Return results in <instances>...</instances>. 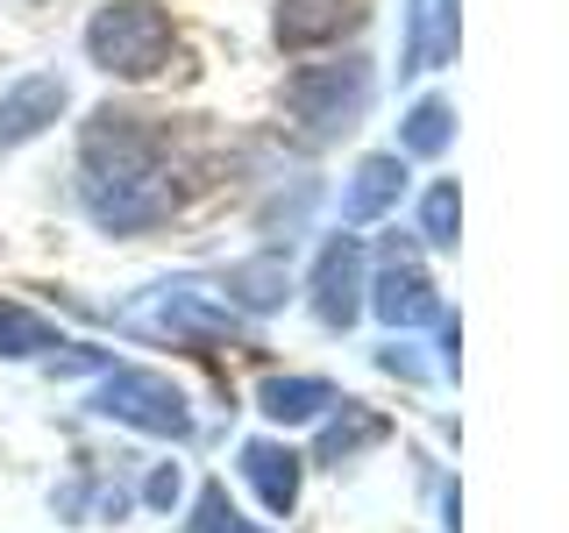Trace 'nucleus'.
I'll list each match as a JSON object with an SVG mask.
<instances>
[{"label":"nucleus","instance_id":"nucleus-1","mask_svg":"<svg viewBox=\"0 0 569 533\" xmlns=\"http://www.w3.org/2000/svg\"><path fill=\"white\" fill-rule=\"evenodd\" d=\"M86 207L100 228H150L171 207L157 142L136 129V114H93L86 135Z\"/></svg>","mask_w":569,"mask_h":533},{"label":"nucleus","instance_id":"nucleus-2","mask_svg":"<svg viewBox=\"0 0 569 533\" xmlns=\"http://www.w3.org/2000/svg\"><path fill=\"white\" fill-rule=\"evenodd\" d=\"M86 58L114 79H157L171 58V22L150 8V0H114V8L93 14L86 29Z\"/></svg>","mask_w":569,"mask_h":533},{"label":"nucleus","instance_id":"nucleus-3","mask_svg":"<svg viewBox=\"0 0 569 533\" xmlns=\"http://www.w3.org/2000/svg\"><path fill=\"white\" fill-rule=\"evenodd\" d=\"M363 100H370V71L356 58L349 64H313L284 86V107H292L299 121H313V129H349V121L363 114Z\"/></svg>","mask_w":569,"mask_h":533},{"label":"nucleus","instance_id":"nucleus-4","mask_svg":"<svg viewBox=\"0 0 569 533\" xmlns=\"http://www.w3.org/2000/svg\"><path fill=\"white\" fill-rule=\"evenodd\" d=\"M100 413H114V420H129L142 426V434H186V399L164 384V378H150V370H114V378L100 384Z\"/></svg>","mask_w":569,"mask_h":533},{"label":"nucleus","instance_id":"nucleus-5","mask_svg":"<svg viewBox=\"0 0 569 533\" xmlns=\"http://www.w3.org/2000/svg\"><path fill=\"white\" fill-rule=\"evenodd\" d=\"M363 14H370V0H278V43L284 50L335 43V36L356 29Z\"/></svg>","mask_w":569,"mask_h":533},{"label":"nucleus","instance_id":"nucleus-6","mask_svg":"<svg viewBox=\"0 0 569 533\" xmlns=\"http://www.w3.org/2000/svg\"><path fill=\"white\" fill-rule=\"evenodd\" d=\"M58 114H64V79H50V71L22 79L8 100H0V150H22V142L43 135Z\"/></svg>","mask_w":569,"mask_h":533},{"label":"nucleus","instance_id":"nucleus-7","mask_svg":"<svg viewBox=\"0 0 569 533\" xmlns=\"http://www.w3.org/2000/svg\"><path fill=\"white\" fill-rule=\"evenodd\" d=\"M363 249H356V235H342V242H328V257H320V278H313V306H320V320L328 328H349L356 320V306H363Z\"/></svg>","mask_w":569,"mask_h":533},{"label":"nucleus","instance_id":"nucleus-8","mask_svg":"<svg viewBox=\"0 0 569 533\" xmlns=\"http://www.w3.org/2000/svg\"><path fill=\"white\" fill-rule=\"evenodd\" d=\"M378 313L391 320V328H413V320L435 313V284L420 278L413 249H399V242H391L385 263H378Z\"/></svg>","mask_w":569,"mask_h":533},{"label":"nucleus","instance_id":"nucleus-9","mask_svg":"<svg viewBox=\"0 0 569 533\" xmlns=\"http://www.w3.org/2000/svg\"><path fill=\"white\" fill-rule=\"evenodd\" d=\"M242 476L263 491L271 512H292V497H299V455L292 449H278V441H249V449H242Z\"/></svg>","mask_w":569,"mask_h":533},{"label":"nucleus","instance_id":"nucleus-10","mask_svg":"<svg viewBox=\"0 0 569 533\" xmlns=\"http://www.w3.org/2000/svg\"><path fill=\"white\" fill-rule=\"evenodd\" d=\"M399 185H406L399 157H363V164H356V185L342 192V221H378V213L399 200Z\"/></svg>","mask_w":569,"mask_h":533},{"label":"nucleus","instance_id":"nucleus-11","mask_svg":"<svg viewBox=\"0 0 569 533\" xmlns=\"http://www.w3.org/2000/svg\"><path fill=\"white\" fill-rule=\"evenodd\" d=\"M320 405H342V399H335V384H320V378H271V384H263V413L284 420V426L313 420Z\"/></svg>","mask_w":569,"mask_h":533},{"label":"nucleus","instance_id":"nucleus-12","mask_svg":"<svg viewBox=\"0 0 569 533\" xmlns=\"http://www.w3.org/2000/svg\"><path fill=\"white\" fill-rule=\"evenodd\" d=\"M449 135H456V107L449 100H420L413 114H406V157H441L449 150Z\"/></svg>","mask_w":569,"mask_h":533},{"label":"nucleus","instance_id":"nucleus-13","mask_svg":"<svg viewBox=\"0 0 569 533\" xmlns=\"http://www.w3.org/2000/svg\"><path fill=\"white\" fill-rule=\"evenodd\" d=\"M43 349H64L58 328L36 320L29 306H14V299H0V355H43Z\"/></svg>","mask_w":569,"mask_h":533},{"label":"nucleus","instance_id":"nucleus-14","mask_svg":"<svg viewBox=\"0 0 569 533\" xmlns=\"http://www.w3.org/2000/svg\"><path fill=\"white\" fill-rule=\"evenodd\" d=\"M242 292V306H278L284 299V257H257V263H236V278H228Z\"/></svg>","mask_w":569,"mask_h":533},{"label":"nucleus","instance_id":"nucleus-15","mask_svg":"<svg viewBox=\"0 0 569 533\" xmlns=\"http://www.w3.org/2000/svg\"><path fill=\"white\" fill-rule=\"evenodd\" d=\"M420 235H427V242H456V185H435V192H427Z\"/></svg>","mask_w":569,"mask_h":533},{"label":"nucleus","instance_id":"nucleus-16","mask_svg":"<svg viewBox=\"0 0 569 533\" xmlns=\"http://www.w3.org/2000/svg\"><path fill=\"white\" fill-rule=\"evenodd\" d=\"M385 434V420H363V413H356L349 426H328V441H320V455H328V462H342L349 449H363V441H378Z\"/></svg>","mask_w":569,"mask_h":533},{"label":"nucleus","instance_id":"nucleus-17","mask_svg":"<svg viewBox=\"0 0 569 533\" xmlns=\"http://www.w3.org/2000/svg\"><path fill=\"white\" fill-rule=\"evenodd\" d=\"M192 526H200V533H242V520H236V505H228L221 484L200 491V520H192Z\"/></svg>","mask_w":569,"mask_h":533}]
</instances>
